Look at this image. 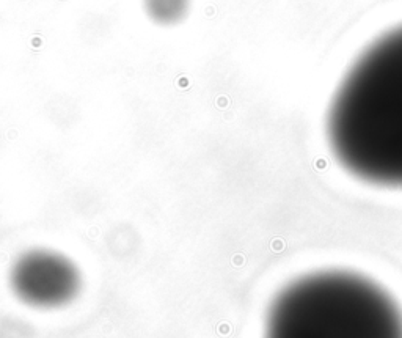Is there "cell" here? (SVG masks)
Segmentation results:
<instances>
[{
  "label": "cell",
  "mask_w": 402,
  "mask_h": 338,
  "mask_svg": "<svg viewBox=\"0 0 402 338\" xmlns=\"http://www.w3.org/2000/svg\"><path fill=\"white\" fill-rule=\"evenodd\" d=\"M11 286L21 300L33 307H58L77 294L80 275L65 256L50 250H32L14 264Z\"/></svg>",
  "instance_id": "cell-3"
},
{
  "label": "cell",
  "mask_w": 402,
  "mask_h": 338,
  "mask_svg": "<svg viewBox=\"0 0 402 338\" xmlns=\"http://www.w3.org/2000/svg\"><path fill=\"white\" fill-rule=\"evenodd\" d=\"M265 338H402V313L371 280L352 272L299 278L274 300Z\"/></svg>",
  "instance_id": "cell-2"
},
{
  "label": "cell",
  "mask_w": 402,
  "mask_h": 338,
  "mask_svg": "<svg viewBox=\"0 0 402 338\" xmlns=\"http://www.w3.org/2000/svg\"><path fill=\"white\" fill-rule=\"evenodd\" d=\"M327 129L346 170L402 187V27L379 38L350 68L332 101Z\"/></svg>",
  "instance_id": "cell-1"
}]
</instances>
